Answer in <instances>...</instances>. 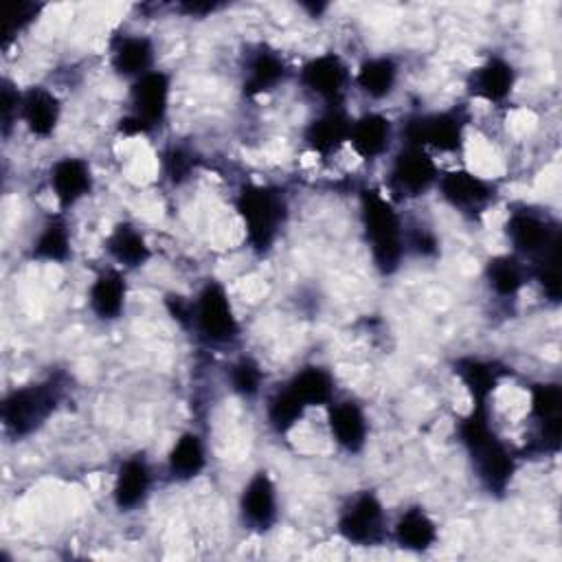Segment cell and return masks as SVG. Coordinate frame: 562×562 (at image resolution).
Returning <instances> with one entry per match:
<instances>
[{
	"label": "cell",
	"instance_id": "obj_34",
	"mask_svg": "<svg viewBox=\"0 0 562 562\" xmlns=\"http://www.w3.org/2000/svg\"><path fill=\"white\" fill-rule=\"evenodd\" d=\"M228 380H231V389L241 395V397H255L261 391V382H263V371L259 367V362H255L252 358H239L237 362H233L231 371H228Z\"/></svg>",
	"mask_w": 562,
	"mask_h": 562
},
{
	"label": "cell",
	"instance_id": "obj_5",
	"mask_svg": "<svg viewBox=\"0 0 562 562\" xmlns=\"http://www.w3.org/2000/svg\"><path fill=\"white\" fill-rule=\"evenodd\" d=\"M195 331L213 345H226L237 338L239 323L235 318L231 299L222 283L206 281L193 299V325Z\"/></svg>",
	"mask_w": 562,
	"mask_h": 562
},
{
	"label": "cell",
	"instance_id": "obj_20",
	"mask_svg": "<svg viewBox=\"0 0 562 562\" xmlns=\"http://www.w3.org/2000/svg\"><path fill=\"white\" fill-rule=\"evenodd\" d=\"M127 285L125 277L116 268H108L94 277L88 290V305L101 321H114L125 307Z\"/></svg>",
	"mask_w": 562,
	"mask_h": 562
},
{
	"label": "cell",
	"instance_id": "obj_15",
	"mask_svg": "<svg viewBox=\"0 0 562 562\" xmlns=\"http://www.w3.org/2000/svg\"><path fill=\"white\" fill-rule=\"evenodd\" d=\"M349 127H351V119L336 103V105H329L327 110H323L316 119H312L305 125L303 138L314 154L327 158V156L336 154L340 149V145L347 143Z\"/></svg>",
	"mask_w": 562,
	"mask_h": 562
},
{
	"label": "cell",
	"instance_id": "obj_19",
	"mask_svg": "<svg viewBox=\"0 0 562 562\" xmlns=\"http://www.w3.org/2000/svg\"><path fill=\"white\" fill-rule=\"evenodd\" d=\"M59 116H61V105L50 90L42 86H33L22 92L20 121L26 125L31 134L50 136L59 123Z\"/></svg>",
	"mask_w": 562,
	"mask_h": 562
},
{
	"label": "cell",
	"instance_id": "obj_37",
	"mask_svg": "<svg viewBox=\"0 0 562 562\" xmlns=\"http://www.w3.org/2000/svg\"><path fill=\"white\" fill-rule=\"evenodd\" d=\"M40 11V4H33V2H18L9 9L7 13V24H4V44H9V40L13 35H18L22 29H26L33 20H35V13Z\"/></svg>",
	"mask_w": 562,
	"mask_h": 562
},
{
	"label": "cell",
	"instance_id": "obj_23",
	"mask_svg": "<svg viewBox=\"0 0 562 562\" xmlns=\"http://www.w3.org/2000/svg\"><path fill=\"white\" fill-rule=\"evenodd\" d=\"M560 406L562 393L558 384H536L531 389V417L540 426V437L544 439V448L558 450L560 439Z\"/></svg>",
	"mask_w": 562,
	"mask_h": 562
},
{
	"label": "cell",
	"instance_id": "obj_10",
	"mask_svg": "<svg viewBox=\"0 0 562 562\" xmlns=\"http://www.w3.org/2000/svg\"><path fill=\"white\" fill-rule=\"evenodd\" d=\"M439 195L461 213H483L494 202V184L468 169H452L439 173L437 184Z\"/></svg>",
	"mask_w": 562,
	"mask_h": 562
},
{
	"label": "cell",
	"instance_id": "obj_3",
	"mask_svg": "<svg viewBox=\"0 0 562 562\" xmlns=\"http://www.w3.org/2000/svg\"><path fill=\"white\" fill-rule=\"evenodd\" d=\"M235 206L244 222L248 246L255 252H268L285 220L283 195L272 187L246 184L237 193Z\"/></svg>",
	"mask_w": 562,
	"mask_h": 562
},
{
	"label": "cell",
	"instance_id": "obj_17",
	"mask_svg": "<svg viewBox=\"0 0 562 562\" xmlns=\"http://www.w3.org/2000/svg\"><path fill=\"white\" fill-rule=\"evenodd\" d=\"M391 140H393V123L384 114L367 112L351 121L347 143L360 158L375 160L384 156L391 147Z\"/></svg>",
	"mask_w": 562,
	"mask_h": 562
},
{
	"label": "cell",
	"instance_id": "obj_25",
	"mask_svg": "<svg viewBox=\"0 0 562 562\" xmlns=\"http://www.w3.org/2000/svg\"><path fill=\"white\" fill-rule=\"evenodd\" d=\"M108 255L125 270L140 268L149 261L151 248L145 235L132 224H119L105 239Z\"/></svg>",
	"mask_w": 562,
	"mask_h": 562
},
{
	"label": "cell",
	"instance_id": "obj_8",
	"mask_svg": "<svg viewBox=\"0 0 562 562\" xmlns=\"http://www.w3.org/2000/svg\"><path fill=\"white\" fill-rule=\"evenodd\" d=\"M340 536L360 547H371L386 536V516L380 498L373 492L356 494L338 518Z\"/></svg>",
	"mask_w": 562,
	"mask_h": 562
},
{
	"label": "cell",
	"instance_id": "obj_31",
	"mask_svg": "<svg viewBox=\"0 0 562 562\" xmlns=\"http://www.w3.org/2000/svg\"><path fill=\"white\" fill-rule=\"evenodd\" d=\"M485 279L494 294L516 296L527 281V270L516 255H498L487 261Z\"/></svg>",
	"mask_w": 562,
	"mask_h": 562
},
{
	"label": "cell",
	"instance_id": "obj_4",
	"mask_svg": "<svg viewBox=\"0 0 562 562\" xmlns=\"http://www.w3.org/2000/svg\"><path fill=\"white\" fill-rule=\"evenodd\" d=\"M57 402L59 386L53 380L20 386L11 391L2 402V424L15 437L31 435L53 415Z\"/></svg>",
	"mask_w": 562,
	"mask_h": 562
},
{
	"label": "cell",
	"instance_id": "obj_12",
	"mask_svg": "<svg viewBox=\"0 0 562 562\" xmlns=\"http://www.w3.org/2000/svg\"><path fill=\"white\" fill-rule=\"evenodd\" d=\"M299 81L310 94L327 105H336L349 83V68L336 53H323L303 64Z\"/></svg>",
	"mask_w": 562,
	"mask_h": 562
},
{
	"label": "cell",
	"instance_id": "obj_21",
	"mask_svg": "<svg viewBox=\"0 0 562 562\" xmlns=\"http://www.w3.org/2000/svg\"><path fill=\"white\" fill-rule=\"evenodd\" d=\"M516 83V72L512 64L503 57H490L470 75V90L474 97L485 99L490 103H501L509 97Z\"/></svg>",
	"mask_w": 562,
	"mask_h": 562
},
{
	"label": "cell",
	"instance_id": "obj_36",
	"mask_svg": "<svg viewBox=\"0 0 562 562\" xmlns=\"http://www.w3.org/2000/svg\"><path fill=\"white\" fill-rule=\"evenodd\" d=\"M165 173L173 184H180L189 178V173L195 167V158L184 147H169L162 156Z\"/></svg>",
	"mask_w": 562,
	"mask_h": 562
},
{
	"label": "cell",
	"instance_id": "obj_27",
	"mask_svg": "<svg viewBox=\"0 0 562 562\" xmlns=\"http://www.w3.org/2000/svg\"><path fill=\"white\" fill-rule=\"evenodd\" d=\"M285 386L305 404V408L325 406L334 400V378L327 369L316 364L299 369Z\"/></svg>",
	"mask_w": 562,
	"mask_h": 562
},
{
	"label": "cell",
	"instance_id": "obj_32",
	"mask_svg": "<svg viewBox=\"0 0 562 562\" xmlns=\"http://www.w3.org/2000/svg\"><path fill=\"white\" fill-rule=\"evenodd\" d=\"M457 373L465 389L470 391L474 404H487L492 391L498 384V369L492 362L479 358H461L457 362Z\"/></svg>",
	"mask_w": 562,
	"mask_h": 562
},
{
	"label": "cell",
	"instance_id": "obj_18",
	"mask_svg": "<svg viewBox=\"0 0 562 562\" xmlns=\"http://www.w3.org/2000/svg\"><path fill=\"white\" fill-rule=\"evenodd\" d=\"M151 487V470L149 463L143 457H127L114 476V487H112V498L114 505L121 512L136 509L149 494Z\"/></svg>",
	"mask_w": 562,
	"mask_h": 562
},
{
	"label": "cell",
	"instance_id": "obj_13",
	"mask_svg": "<svg viewBox=\"0 0 562 562\" xmlns=\"http://www.w3.org/2000/svg\"><path fill=\"white\" fill-rule=\"evenodd\" d=\"M239 512L248 527L266 531L277 520V487L266 472L248 479L239 496Z\"/></svg>",
	"mask_w": 562,
	"mask_h": 562
},
{
	"label": "cell",
	"instance_id": "obj_11",
	"mask_svg": "<svg viewBox=\"0 0 562 562\" xmlns=\"http://www.w3.org/2000/svg\"><path fill=\"white\" fill-rule=\"evenodd\" d=\"M171 79L162 70H149L143 77L134 79L130 86V105L132 116L138 119L149 132L160 125L169 110Z\"/></svg>",
	"mask_w": 562,
	"mask_h": 562
},
{
	"label": "cell",
	"instance_id": "obj_28",
	"mask_svg": "<svg viewBox=\"0 0 562 562\" xmlns=\"http://www.w3.org/2000/svg\"><path fill=\"white\" fill-rule=\"evenodd\" d=\"M206 465L204 441L198 432H182L167 457V470L178 481H189L198 476Z\"/></svg>",
	"mask_w": 562,
	"mask_h": 562
},
{
	"label": "cell",
	"instance_id": "obj_6",
	"mask_svg": "<svg viewBox=\"0 0 562 562\" xmlns=\"http://www.w3.org/2000/svg\"><path fill=\"white\" fill-rule=\"evenodd\" d=\"M465 116L459 110L415 114L402 125L404 145L435 151H457L463 143Z\"/></svg>",
	"mask_w": 562,
	"mask_h": 562
},
{
	"label": "cell",
	"instance_id": "obj_9",
	"mask_svg": "<svg viewBox=\"0 0 562 562\" xmlns=\"http://www.w3.org/2000/svg\"><path fill=\"white\" fill-rule=\"evenodd\" d=\"M505 233L514 252L529 259H538L547 250L560 246L555 224L531 209L512 211L505 222Z\"/></svg>",
	"mask_w": 562,
	"mask_h": 562
},
{
	"label": "cell",
	"instance_id": "obj_14",
	"mask_svg": "<svg viewBox=\"0 0 562 562\" xmlns=\"http://www.w3.org/2000/svg\"><path fill=\"white\" fill-rule=\"evenodd\" d=\"M327 426L334 441L347 452H360L367 443L369 422L360 404L351 400L329 402L327 404Z\"/></svg>",
	"mask_w": 562,
	"mask_h": 562
},
{
	"label": "cell",
	"instance_id": "obj_2",
	"mask_svg": "<svg viewBox=\"0 0 562 562\" xmlns=\"http://www.w3.org/2000/svg\"><path fill=\"white\" fill-rule=\"evenodd\" d=\"M360 222L375 268L393 274L406 252L404 222L393 202L375 189L360 191Z\"/></svg>",
	"mask_w": 562,
	"mask_h": 562
},
{
	"label": "cell",
	"instance_id": "obj_16",
	"mask_svg": "<svg viewBox=\"0 0 562 562\" xmlns=\"http://www.w3.org/2000/svg\"><path fill=\"white\" fill-rule=\"evenodd\" d=\"M50 191L57 198L61 209L77 204L92 189V171L90 165L75 156H64L53 162L48 173Z\"/></svg>",
	"mask_w": 562,
	"mask_h": 562
},
{
	"label": "cell",
	"instance_id": "obj_22",
	"mask_svg": "<svg viewBox=\"0 0 562 562\" xmlns=\"http://www.w3.org/2000/svg\"><path fill=\"white\" fill-rule=\"evenodd\" d=\"M112 68L116 75L127 79H138L154 70V44L145 35H121L112 44Z\"/></svg>",
	"mask_w": 562,
	"mask_h": 562
},
{
	"label": "cell",
	"instance_id": "obj_30",
	"mask_svg": "<svg viewBox=\"0 0 562 562\" xmlns=\"http://www.w3.org/2000/svg\"><path fill=\"white\" fill-rule=\"evenodd\" d=\"M33 259L61 263L70 257V231L61 217H50L37 233L31 246Z\"/></svg>",
	"mask_w": 562,
	"mask_h": 562
},
{
	"label": "cell",
	"instance_id": "obj_26",
	"mask_svg": "<svg viewBox=\"0 0 562 562\" xmlns=\"http://www.w3.org/2000/svg\"><path fill=\"white\" fill-rule=\"evenodd\" d=\"M393 538L402 549L426 551L437 542V525L422 507H408L397 516Z\"/></svg>",
	"mask_w": 562,
	"mask_h": 562
},
{
	"label": "cell",
	"instance_id": "obj_24",
	"mask_svg": "<svg viewBox=\"0 0 562 562\" xmlns=\"http://www.w3.org/2000/svg\"><path fill=\"white\" fill-rule=\"evenodd\" d=\"M285 72H288L285 64L274 50L259 48L246 59L244 92L255 97V94L274 90L285 79Z\"/></svg>",
	"mask_w": 562,
	"mask_h": 562
},
{
	"label": "cell",
	"instance_id": "obj_38",
	"mask_svg": "<svg viewBox=\"0 0 562 562\" xmlns=\"http://www.w3.org/2000/svg\"><path fill=\"white\" fill-rule=\"evenodd\" d=\"M20 99L22 92H18L9 81L2 83V132L9 134V127L13 121L20 119Z\"/></svg>",
	"mask_w": 562,
	"mask_h": 562
},
{
	"label": "cell",
	"instance_id": "obj_29",
	"mask_svg": "<svg viewBox=\"0 0 562 562\" xmlns=\"http://www.w3.org/2000/svg\"><path fill=\"white\" fill-rule=\"evenodd\" d=\"M397 64L391 57H369L356 72V86L369 99H384L397 83Z\"/></svg>",
	"mask_w": 562,
	"mask_h": 562
},
{
	"label": "cell",
	"instance_id": "obj_33",
	"mask_svg": "<svg viewBox=\"0 0 562 562\" xmlns=\"http://www.w3.org/2000/svg\"><path fill=\"white\" fill-rule=\"evenodd\" d=\"M305 404L283 384L281 389H277L268 402H266V417L268 424L277 430V432H288L305 413Z\"/></svg>",
	"mask_w": 562,
	"mask_h": 562
},
{
	"label": "cell",
	"instance_id": "obj_39",
	"mask_svg": "<svg viewBox=\"0 0 562 562\" xmlns=\"http://www.w3.org/2000/svg\"><path fill=\"white\" fill-rule=\"evenodd\" d=\"M165 305H167L169 314L173 316V321H178L184 327L193 325V301H189L180 294H167Z\"/></svg>",
	"mask_w": 562,
	"mask_h": 562
},
{
	"label": "cell",
	"instance_id": "obj_1",
	"mask_svg": "<svg viewBox=\"0 0 562 562\" xmlns=\"http://www.w3.org/2000/svg\"><path fill=\"white\" fill-rule=\"evenodd\" d=\"M459 441L468 450L474 472L485 490L494 494L505 492L516 463L509 448L498 439L490 424L487 404H474V408L459 422Z\"/></svg>",
	"mask_w": 562,
	"mask_h": 562
},
{
	"label": "cell",
	"instance_id": "obj_35",
	"mask_svg": "<svg viewBox=\"0 0 562 562\" xmlns=\"http://www.w3.org/2000/svg\"><path fill=\"white\" fill-rule=\"evenodd\" d=\"M560 246L547 250L542 257L533 259V277L547 292L551 301H558L560 296Z\"/></svg>",
	"mask_w": 562,
	"mask_h": 562
},
{
	"label": "cell",
	"instance_id": "obj_7",
	"mask_svg": "<svg viewBox=\"0 0 562 562\" xmlns=\"http://www.w3.org/2000/svg\"><path fill=\"white\" fill-rule=\"evenodd\" d=\"M439 167L435 158L415 145H402L391 158L386 171V189L393 198H417L437 184Z\"/></svg>",
	"mask_w": 562,
	"mask_h": 562
}]
</instances>
